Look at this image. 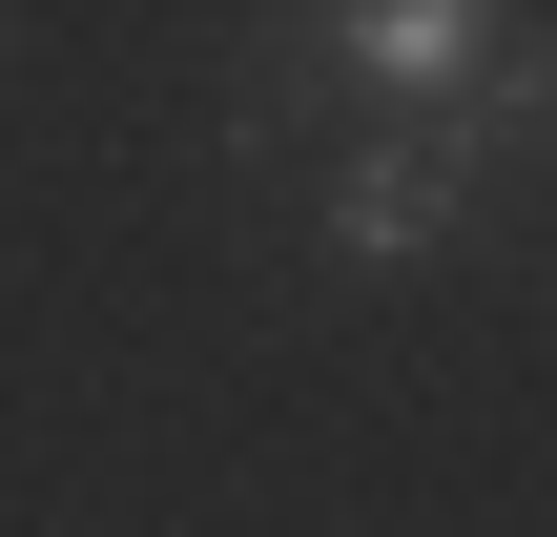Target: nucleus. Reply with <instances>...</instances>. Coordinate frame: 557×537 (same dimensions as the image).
Segmentation results:
<instances>
[{
	"mask_svg": "<svg viewBox=\"0 0 557 537\" xmlns=\"http://www.w3.org/2000/svg\"><path fill=\"white\" fill-rule=\"evenodd\" d=\"M331 41H351L372 83H455V62H496L517 21H475V0H372V21H331Z\"/></svg>",
	"mask_w": 557,
	"mask_h": 537,
	"instance_id": "1",
	"label": "nucleus"
},
{
	"mask_svg": "<svg viewBox=\"0 0 557 537\" xmlns=\"http://www.w3.org/2000/svg\"><path fill=\"white\" fill-rule=\"evenodd\" d=\"M434 207H455V186H434V166H351V248H413V228H434Z\"/></svg>",
	"mask_w": 557,
	"mask_h": 537,
	"instance_id": "2",
	"label": "nucleus"
}]
</instances>
